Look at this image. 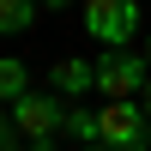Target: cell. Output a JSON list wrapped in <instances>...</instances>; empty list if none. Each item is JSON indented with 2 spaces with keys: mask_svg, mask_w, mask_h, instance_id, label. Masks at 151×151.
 <instances>
[{
  "mask_svg": "<svg viewBox=\"0 0 151 151\" xmlns=\"http://www.w3.org/2000/svg\"><path fill=\"white\" fill-rule=\"evenodd\" d=\"M97 139L115 145V151H145L151 145V115L139 97H109L97 109Z\"/></svg>",
  "mask_w": 151,
  "mask_h": 151,
  "instance_id": "cell-1",
  "label": "cell"
},
{
  "mask_svg": "<svg viewBox=\"0 0 151 151\" xmlns=\"http://www.w3.org/2000/svg\"><path fill=\"white\" fill-rule=\"evenodd\" d=\"M6 109H12V127H18L24 139H55V133L67 127V109L73 103L60 91H24L18 103H6Z\"/></svg>",
  "mask_w": 151,
  "mask_h": 151,
  "instance_id": "cell-2",
  "label": "cell"
},
{
  "mask_svg": "<svg viewBox=\"0 0 151 151\" xmlns=\"http://www.w3.org/2000/svg\"><path fill=\"white\" fill-rule=\"evenodd\" d=\"M85 30L103 48H127L139 30V0H85Z\"/></svg>",
  "mask_w": 151,
  "mask_h": 151,
  "instance_id": "cell-3",
  "label": "cell"
},
{
  "mask_svg": "<svg viewBox=\"0 0 151 151\" xmlns=\"http://www.w3.org/2000/svg\"><path fill=\"white\" fill-rule=\"evenodd\" d=\"M151 79V60L133 55V48H109L103 60H97V91L103 97H139Z\"/></svg>",
  "mask_w": 151,
  "mask_h": 151,
  "instance_id": "cell-4",
  "label": "cell"
},
{
  "mask_svg": "<svg viewBox=\"0 0 151 151\" xmlns=\"http://www.w3.org/2000/svg\"><path fill=\"white\" fill-rule=\"evenodd\" d=\"M48 85H55L60 97H73V103H79L85 91H97V60H79V55L55 60V67H48Z\"/></svg>",
  "mask_w": 151,
  "mask_h": 151,
  "instance_id": "cell-5",
  "label": "cell"
},
{
  "mask_svg": "<svg viewBox=\"0 0 151 151\" xmlns=\"http://www.w3.org/2000/svg\"><path fill=\"white\" fill-rule=\"evenodd\" d=\"M36 6L42 0H0V36H18L36 24Z\"/></svg>",
  "mask_w": 151,
  "mask_h": 151,
  "instance_id": "cell-6",
  "label": "cell"
},
{
  "mask_svg": "<svg viewBox=\"0 0 151 151\" xmlns=\"http://www.w3.org/2000/svg\"><path fill=\"white\" fill-rule=\"evenodd\" d=\"M30 91V67H24V60H0V103H18V97Z\"/></svg>",
  "mask_w": 151,
  "mask_h": 151,
  "instance_id": "cell-7",
  "label": "cell"
},
{
  "mask_svg": "<svg viewBox=\"0 0 151 151\" xmlns=\"http://www.w3.org/2000/svg\"><path fill=\"white\" fill-rule=\"evenodd\" d=\"M60 133H73L79 145H97V109H79V103H73V109H67V127H60Z\"/></svg>",
  "mask_w": 151,
  "mask_h": 151,
  "instance_id": "cell-8",
  "label": "cell"
},
{
  "mask_svg": "<svg viewBox=\"0 0 151 151\" xmlns=\"http://www.w3.org/2000/svg\"><path fill=\"white\" fill-rule=\"evenodd\" d=\"M0 151H24V133L12 127V109H0Z\"/></svg>",
  "mask_w": 151,
  "mask_h": 151,
  "instance_id": "cell-9",
  "label": "cell"
},
{
  "mask_svg": "<svg viewBox=\"0 0 151 151\" xmlns=\"http://www.w3.org/2000/svg\"><path fill=\"white\" fill-rule=\"evenodd\" d=\"M139 103H145V115H151V79H145V91H139Z\"/></svg>",
  "mask_w": 151,
  "mask_h": 151,
  "instance_id": "cell-10",
  "label": "cell"
},
{
  "mask_svg": "<svg viewBox=\"0 0 151 151\" xmlns=\"http://www.w3.org/2000/svg\"><path fill=\"white\" fill-rule=\"evenodd\" d=\"M79 151H115V145H103V139H97V145H79Z\"/></svg>",
  "mask_w": 151,
  "mask_h": 151,
  "instance_id": "cell-11",
  "label": "cell"
},
{
  "mask_svg": "<svg viewBox=\"0 0 151 151\" xmlns=\"http://www.w3.org/2000/svg\"><path fill=\"white\" fill-rule=\"evenodd\" d=\"M42 6H55V12H60V6H73V0H42Z\"/></svg>",
  "mask_w": 151,
  "mask_h": 151,
  "instance_id": "cell-12",
  "label": "cell"
},
{
  "mask_svg": "<svg viewBox=\"0 0 151 151\" xmlns=\"http://www.w3.org/2000/svg\"><path fill=\"white\" fill-rule=\"evenodd\" d=\"M145 60H151V42H145Z\"/></svg>",
  "mask_w": 151,
  "mask_h": 151,
  "instance_id": "cell-13",
  "label": "cell"
}]
</instances>
